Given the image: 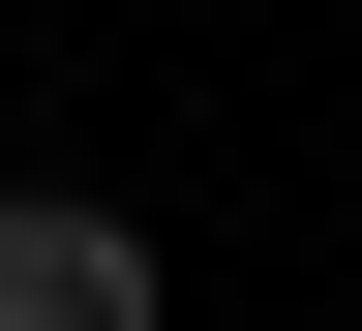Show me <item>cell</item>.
Returning <instances> with one entry per match:
<instances>
[{
	"label": "cell",
	"instance_id": "1",
	"mask_svg": "<svg viewBox=\"0 0 362 331\" xmlns=\"http://www.w3.org/2000/svg\"><path fill=\"white\" fill-rule=\"evenodd\" d=\"M0 331H151V241L121 211H0Z\"/></svg>",
	"mask_w": 362,
	"mask_h": 331
}]
</instances>
